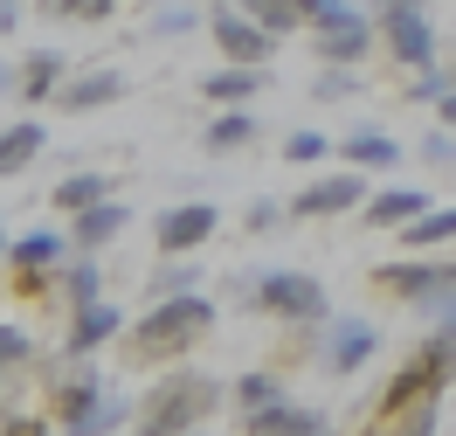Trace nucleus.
<instances>
[{"mask_svg": "<svg viewBox=\"0 0 456 436\" xmlns=\"http://www.w3.org/2000/svg\"><path fill=\"white\" fill-rule=\"evenodd\" d=\"M215 333V298L208 291H173V298H152V312L132 325V360H180L187 347H200Z\"/></svg>", "mask_w": 456, "mask_h": 436, "instance_id": "nucleus-1", "label": "nucleus"}, {"mask_svg": "<svg viewBox=\"0 0 456 436\" xmlns=\"http://www.w3.org/2000/svg\"><path fill=\"white\" fill-rule=\"evenodd\" d=\"M373 284L401 298V305H415L422 319H443L456 305V243L450 250H408L395 263H373Z\"/></svg>", "mask_w": 456, "mask_h": 436, "instance_id": "nucleus-2", "label": "nucleus"}, {"mask_svg": "<svg viewBox=\"0 0 456 436\" xmlns=\"http://www.w3.org/2000/svg\"><path fill=\"white\" fill-rule=\"evenodd\" d=\"M249 305L284 319L290 333H325V319H332V298H325V284L312 270H263L249 284Z\"/></svg>", "mask_w": 456, "mask_h": 436, "instance_id": "nucleus-3", "label": "nucleus"}, {"mask_svg": "<svg viewBox=\"0 0 456 436\" xmlns=\"http://www.w3.org/2000/svg\"><path fill=\"white\" fill-rule=\"evenodd\" d=\"M222 408V388L208 374H167L152 395H145V408H139V430H152V436H173V430H200L208 415Z\"/></svg>", "mask_w": 456, "mask_h": 436, "instance_id": "nucleus-4", "label": "nucleus"}, {"mask_svg": "<svg viewBox=\"0 0 456 436\" xmlns=\"http://www.w3.org/2000/svg\"><path fill=\"white\" fill-rule=\"evenodd\" d=\"M450 367H436V360H428L422 347L408 353V360H401L395 374L380 381V402H373V430H395V415L401 408H415V402H443V395H450Z\"/></svg>", "mask_w": 456, "mask_h": 436, "instance_id": "nucleus-5", "label": "nucleus"}, {"mask_svg": "<svg viewBox=\"0 0 456 436\" xmlns=\"http://www.w3.org/2000/svg\"><path fill=\"white\" fill-rule=\"evenodd\" d=\"M367 167H346V174H312L297 194H290V222H339V215H360L367 202Z\"/></svg>", "mask_w": 456, "mask_h": 436, "instance_id": "nucleus-6", "label": "nucleus"}, {"mask_svg": "<svg viewBox=\"0 0 456 436\" xmlns=\"http://www.w3.org/2000/svg\"><path fill=\"white\" fill-rule=\"evenodd\" d=\"M373 29H380V49L401 62V77H415V70L436 62V21H428V7H380Z\"/></svg>", "mask_w": 456, "mask_h": 436, "instance_id": "nucleus-7", "label": "nucleus"}, {"mask_svg": "<svg viewBox=\"0 0 456 436\" xmlns=\"http://www.w3.org/2000/svg\"><path fill=\"white\" fill-rule=\"evenodd\" d=\"M208 35H215L222 62H270V56H277V42H284V35L263 29L256 14H242L235 0H228V7H208Z\"/></svg>", "mask_w": 456, "mask_h": 436, "instance_id": "nucleus-8", "label": "nucleus"}, {"mask_svg": "<svg viewBox=\"0 0 456 436\" xmlns=\"http://www.w3.org/2000/svg\"><path fill=\"white\" fill-rule=\"evenodd\" d=\"M373 353H380V325L373 319H325V340H318V367L332 381L360 374Z\"/></svg>", "mask_w": 456, "mask_h": 436, "instance_id": "nucleus-9", "label": "nucleus"}, {"mask_svg": "<svg viewBox=\"0 0 456 436\" xmlns=\"http://www.w3.org/2000/svg\"><path fill=\"white\" fill-rule=\"evenodd\" d=\"M56 423L62 430H118V423H125V402H104L97 374H69L56 388Z\"/></svg>", "mask_w": 456, "mask_h": 436, "instance_id": "nucleus-10", "label": "nucleus"}, {"mask_svg": "<svg viewBox=\"0 0 456 436\" xmlns=\"http://www.w3.org/2000/svg\"><path fill=\"white\" fill-rule=\"evenodd\" d=\"M215 229H222V208L215 202H180L152 222V243H159V257H194Z\"/></svg>", "mask_w": 456, "mask_h": 436, "instance_id": "nucleus-11", "label": "nucleus"}, {"mask_svg": "<svg viewBox=\"0 0 456 436\" xmlns=\"http://www.w3.org/2000/svg\"><path fill=\"white\" fill-rule=\"evenodd\" d=\"M312 49H318V62H367L373 49H380V29H373L367 7H353L332 29H312Z\"/></svg>", "mask_w": 456, "mask_h": 436, "instance_id": "nucleus-12", "label": "nucleus"}, {"mask_svg": "<svg viewBox=\"0 0 456 436\" xmlns=\"http://www.w3.org/2000/svg\"><path fill=\"white\" fill-rule=\"evenodd\" d=\"M242 430H256V436H325V430H332V415H325V408L290 402V395H277L270 408H249Z\"/></svg>", "mask_w": 456, "mask_h": 436, "instance_id": "nucleus-13", "label": "nucleus"}, {"mask_svg": "<svg viewBox=\"0 0 456 436\" xmlns=\"http://www.w3.org/2000/svg\"><path fill=\"white\" fill-rule=\"evenodd\" d=\"M332 160H339V167H367V174H387V167H401L408 152H401V139H387L380 125H353V132L332 145Z\"/></svg>", "mask_w": 456, "mask_h": 436, "instance_id": "nucleus-14", "label": "nucleus"}, {"mask_svg": "<svg viewBox=\"0 0 456 436\" xmlns=\"http://www.w3.org/2000/svg\"><path fill=\"white\" fill-rule=\"evenodd\" d=\"M422 208H428L422 187H373L367 202H360V229H387V235H395L401 222H415Z\"/></svg>", "mask_w": 456, "mask_h": 436, "instance_id": "nucleus-15", "label": "nucleus"}, {"mask_svg": "<svg viewBox=\"0 0 456 436\" xmlns=\"http://www.w3.org/2000/svg\"><path fill=\"white\" fill-rule=\"evenodd\" d=\"M118 97H125V77H118V70H84V77H62V90H56L62 111H104Z\"/></svg>", "mask_w": 456, "mask_h": 436, "instance_id": "nucleus-16", "label": "nucleus"}, {"mask_svg": "<svg viewBox=\"0 0 456 436\" xmlns=\"http://www.w3.org/2000/svg\"><path fill=\"white\" fill-rule=\"evenodd\" d=\"M118 325H125V312H118V305H104V298H97V305H77V312H69V340H62V347H69V360L97 353Z\"/></svg>", "mask_w": 456, "mask_h": 436, "instance_id": "nucleus-17", "label": "nucleus"}, {"mask_svg": "<svg viewBox=\"0 0 456 436\" xmlns=\"http://www.w3.org/2000/svg\"><path fill=\"white\" fill-rule=\"evenodd\" d=\"M118 229H125V202H118V194H104V202H90V208L69 215V243H77V250H104Z\"/></svg>", "mask_w": 456, "mask_h": 436, "instance_id": "nucleus-18", "label": "nucleus"}, {"mask_svg": "<svg viewBox=\"0 0 456 436\" xmlns=\"http://www.w3.org/2000/svg\"><path fill=\"white\" fill-rule=\"evenodd\" d=\"M263 84H270V70H263V62H222V70L200 84V97H208V104H249Z\"/></svg>", "mask_w": 456, "mask_h": 436, "instance_id": "nucleus-19", "label": "nucleus"}, {"mask_svg": "<svg viewBox=\"0 0 456 436\" xmlns=\"http://www.w3.org/2000/svg\"><path fill=\"white\" fill-rule=\"evenodd\" d=\"M42 145H49V125H42V118H14V125H0V180H14Z\"/></svg>", "mask_w": 456, "mask_h": 436, "instance_id": "nucleus-20", "label": "nucleus"}, {"mask_svg": "<svg viewBox=\"0 0 456 436\" xmlns=\"http://www.w3.org/2000/svg\"><path fill=\"white\" fill-rule=\"evenodd\" d=\"M62 77H69V56H62V49H35V56L21 62V77H14V90H21L28 104H49V97L62 90Z\"/></svg>", "mask_w": 456, "mask_h": 436, "instance_id": "nucleus-21", "label": "nucleus"}, {"mask_svg": "<svg viewBox=\"0 0 456 436\" xmlns=\"http://www.w3.org/2000/svg\"><path fill=\"white\" fill-rule=\"evenodd\" d=\"M395 235H401V250H450V243H456V202L450 208L428 202L422 215H415V222H401Z\"/></svg>", "mask_w": 456, "mask_h": 436, "instance_id": "nucleus-22", "label": "nucleus"}, {"mask_svg": "<svg viewBox=\"0 0 456 436\" xmlns=\"http://www.w3.org/2000/svg\"><path fill=\"white\" fill-rule=\"evenodd\" d=\"M256 118H249V104H222V118H208V132H200V145L208 152H242V145H256Z\"/></svg>", "mask_w": 456, "mask_h": 436, "instance_id": "nucleus-23", "label": "nucleus"}, {"mask_svg": "<svg viewBox=\"0 0 456 436\" xmlns=\"http://www.w3.org/2000/svg\"><path fill=\"white\" fill-rule=\"evenodd\" d=\"M56 284H62V298H69V312H77V305H97V298H104V270H97V250H77V257H69V270H62Z\"/></svg>", "mask_w": 456, "mask_h": 436, "instance_id": "nucleus-24", "label": "nucleus"}, {"mask_svg": "<svg viewBox=\"0 0 456 436\" xmlns=\"http://www.w3.org/2000/svg\"><path fill=\"white\" fill-rule=\"evenodd\" d=\"M62 257H69V235H56V229H35V235H21V243L7 250L14 270H56Z\"/></svg>", "mask_w": 456, "mask_h": 436, "instance_id": "nucleus-25", "label": "nucleus"}, {"mask_svg": "<svg viewBox=\"0 0 456 436\" xmlns=\"http://www.w3.org/2000/svg\"><path fill=\"white\" fill-rule=\"evenodd\" d=\"M104 194H111V174H69V180H56V208H62V215L104 202Z\"/></svg>", "mask_w": 456, "mask_h": 436, "instance_id": "nucleus-26", "label": "nucleus"}, {"mask_svg": "<svg viewBox=\"0 0 456 436\" xmlns=\"http://www.w3.org/2000/svg\"><path fill=\"white\" fill-rule=\"evenodd\" d=\"M284 160L290 167H325V160H332V139H325L318 125H297V132L284 139Z\"/></svg>", "mask_w": 456, "mask_h": 436, "instance_id": "nucleus-27", "label": "nucleus"}, {"mask_svg": "<svg viewBox=\"0 0 456 436\" xmlns=\"http://www.w3.org/2000/svg\"><path fill=\"white\" fill-rule=\"evenodd\" d=\"M277 395H290L277 374H235V415H249V408H270Z\"/></svg>", "mask_w": 456, "mask_h": 436, "instance_id": "nucleus-28", "label": "nucleus"}, {"mask_svg": "<svg viewBox=\"0 0 456 436\" xmlns=\"http://www.w3.org/2000/svg\"><path fill=\"white\" fill-rule=\"evenodd\" d=\"M235 7H242V14H256V21H263L270 35L305 29V21H297V0H235Z\"/></svg>", "mask_w": 456, "mask_h": 436, "instance_id": "nucleus-29", "label": "nucleus"}, {"mask_svg": "<svg viewBox=\"0 0 456 436\" xmlns=\"http://www.w3.org/2000/svg\"><path fill=\"white\" fill-rule=\"evenodd\" d=\"M194 284H200L194 263H187V257H167V263H159V277H152L145 291H152V298H173V291H194Z\"/></svg>", "mask_w": 456, "mask_h": 436, "instance_id": "nucleus-30", "label": "nucleus"}, {"mask_svg": "<svg viewBox=\"0 0 456 436\" xmlns=\"http://www.w3.org/2000/svg\"><path fill=\"white\" fill-rule=\"evenodd\" d=\"M422 353L436 360V367H450V374H456V305L443 312V319H436V333L422 340Z\"/></svg>", "mask_w": 456, "mask_h": 436, "instance_id": "nucleus-31", "label": "nucleus"}, {"mask_svg": "<svg viewBox=\"0 0 456 436\" xmlns=\"http://www.w3.org/2000/svg\"><path fill=\"white\" fill-rule=\"evenodd\" d=\"M312 90H318V104H339V97H353V90H360V77H353V62H325Z\"/></svg>", "mask_w": 456, "mask_h": 436, "instance_id": "nucleus-32", "label": "nucleus"}, {"mask_svg": "<svg viewBox=\"0 0 456 436\" xmlns=\"http://www.w3.org/2000/svg\"><path fill=\"white\" fill-rule=\"evenodd\" d=\"M111 7H125V0H42V14H56V21H69V14L77 21H104Z\"/></svg>", "mask_w": 456, "mask_h": 436, "instance_id": "nucleus-33", "label": "nucleus"}, {"mask_svg": "<svg viewBox=\"0 0 456 436\" xmlns=\"http://www.w3.org/2000/svg\"><path fill=\"white\" fill-rule=\"evenodd\" d=\"M346 14H353V0H297V21H305V29H332Z\"/></svg>", "mask_w": 456, "mask_h": 436, "instance_id": "nucleus-34", "label": "nucleus"}, {"mask_svg": "<svg viewBox=\"0 0 456 436\" xmlns=\"http://www.w3.org/2000/svg\"><path fill=\"white\" fill-rule=\"evenodd\" d=\"M415 152H422L428 167H456V132H450V125H443V118H436V132H428V139L415 145Z\"/></svg>", "mask_w": 456, "mask_h": 436, "instance_id": "nucleus-35", "label": "nucleus"}, {"mask_svg": "<svg viewBox=\"0 0 456 436\" xmlns=\"http://www.w3.org/2000/svg\"><path fill=\"white\" fill-rule=\"evenodd\" d=\"M395 430H408V436L443 430V402H415V408H401V415H395Z\"/></svg>", "mask_w": 456, "mask_h": 436, "instance_id": "nucleus-36", "label": "nucleus"}, {"mask_svg": "<svg viewBox=\"0 0 456 436\" xmlns=\"http://www.w3.org/2000/svg\"><path fill=\"white\" fill-rule=\"evenodd\" d=\"M35 360V340L21 325H0V367H28Z\"/></svg>", "mask_w": 456, "mask_h": 436, "instance_id": "nucleus-37", "label": "nucleus"}, {"mask_svg": "<svg viewBox=\"0 0 456 436\" xmlns=\"http://www.w3.org/2000/svg\"><path fill=\"white\" fill-rule=\"evenodd\" d=\"M284 222H290V202H256V208H249V229H256V235H277Z\"/></svg>", "mask_w": 456, "mask_h": 436, "instance_id": "nucleus-38", "label": "nucleus"}, {"mask_svg": "<svg viewBox=\"0 0 456 436\" xmlns=\"http://www.w3.org/2000/svg\"><path fill=\"white\" fill-rule=\"evenodd\" d=\"M194 29V7H167L159 21H152V35H187Z\"/></svg>", "mask_w": 456, "mask_h": 436, "instance_id": "nucleus-39", "label": "nucleus"}, {"mask_svg": "<svg viewBox=\"0 0 456 436\" xmlns=\"http://www.w3.org/2000/svg\"><path fill=\"white\" fill-rule=\"evenodd\" d=\"M49 284H56L49 270H14V291H21V298H49Z\"/></svg>", "mask_w": 456, "mask_h": 436, "instance_id": "nucleus-40", "label": "nucleus"}, {"mask_svg": "<svg viewBox=\"0 0 456 436\" xmlns=\"http://www.w3.org/2000/svg\"><path fill=\"white\" fill-rule=\"evenodd\" d=\"M0 430H7V436H35V430H49V423H42V415H21V408H7Z\"/></svg>", "mask_w": 456, "mask_h": 436, "instance_id": "nucleus-41", "label": "nucleus"}, {"mask_svg": "<svg viewBox=\"0 0 456 436\" xmlns=\"http://www.w3.org/2000/svg\"><path fill=\"white\" fill-rule=\"evenodd\" d=\"M436 118H443V125L456 132V90H443V97H436Z\"/></svg>", "mask_w": 456, "mask_h": 436, "instance_id": "nucleus-42", "label": "nucleus"}, {"mask_svg": "<svg viewBox=\"0 0 456 436\" xmlns=\"http://www.w3.org/2000/svg\"><path fill=\"white\" fill-rule=\"evenodd\" d=\"M14 21H21V0H0V35H14Z\"/></svg>", "mask_w": 456, "mask_h": 436, "instance_id": "nucleus-43", "label": "nucleus"}, {"mask_svg": "<svg viewBox=\"0 0 456 436\" xmlns=\"http://www.w3.org/2000/svg\"><path fill=\"white\" fill-rule=\"evenodd\" d=\"M367 7H436V0H367Z\"/></svg>", "mask_w": 456, "mask_h": 436, "instance_id": "nucleus-44", "label": "nucleus"}, {"mask_svg": "<svg viewBox=\"0 0 456 436\" xmlns=\"http://www.w3.org/2000/svg\"><path fill=\"white\" fill-rule=\"evenodd\" d=\"M0 90H14V70H7V62H0Z\"/></svg>", "mask_w": 456, "mask_h": 436, "instance_id": "nucleus-45", "label": "nucleus"}, {"mask_svg": "<svg viewBox=\"0 0 456 436\" xmlns=\"http://www.w3.org/2000/svg\"><path fill=\"white\" fill-rule=\"evenodd\" d=\"M0 263H7V222H0Z\"/></svg>", "mask_w": 456, "mask_h": 436, "instance_id": "nucleus-46", "label": "nucleus"}]
</instances>
